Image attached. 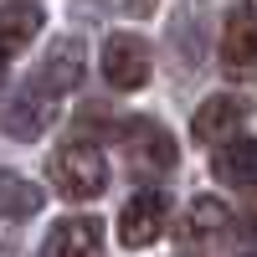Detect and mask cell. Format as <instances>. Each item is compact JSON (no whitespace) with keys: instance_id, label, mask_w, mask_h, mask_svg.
<instances>
[{"instance_id":"6da1fadb","label":"cell","mask_w":257,"mask_h":257,"mask_svg":"<svg viewBox=\"0 0 257 257\" xmlns=\"http://www.w3.org/2000/svg\"><path fill=\"white\" fill-rule=\"evenodd\" d=\"M52 180L62 185V196L93 201V196H103V185H108V160H103V149L88 144V139L62 144L52 155Z\"/></svg>"},{"instance_id":"7a4b0ae2","label":"cell","mask_w":257,"mask_h":257,"mask_svg":"<svg viewBox=\"0 0 257 257\" xmlns=\"http://www.w3.org/2000/svg\"><path fill=\"white\" fill-rule=\"evenodd\" d=\"M221 67L231 77H252L257 72V6L252 0H237L226 11L221 26Z\"/></svg>"},{"instance_id":"3957f363","label":"cell","mask_w":257,"mask_h":257,"mask_svg":"<svg viewBox=\"0 0 257 257\" xmlns=\"http://www.w3.org/2000/svg\"><path fill=\"white\" fill-rule=\"evenodd\" d=\"M103 77H108V88H118V93L144 88L149 82V47L139 36H128V31L108 36L103 41Z\"/></svg>"},{"instance_id":"277c9868","label":"cell","mask_w":257,"mask_h":257,"mask_svg":"<svg viewBox=\"0 0 257 257\" xmlns=\"http://www.w3.org/2000/svg\"><path fill=\"white\" fill-rule=\"evenodd\" d=\"M165 211H170V206H165L160 190H139V196L118 211V242H123V247H149V242H160Z\"/></svg>"},{"instance_id":"5b68a950","label":"cell","mask_w":257,"mask_h":257,"mask_svg":"<svg viewBox=\"0 0 257 257\" xmlns=\"http://www.w3.org/2000/svg\"><path fill=\"white\" fill-rule=\"evenodd\" d=\"M242 118H247V103H242V98L211 93L201 108H196V118H190V134H196L201 144H221V139H231V134L242 128Z\"/></svg>"},{"instance_id":"8992f818","label":"cell","mask_w":257,"mask_h":257,"mask_svg":"<svg viewBox=\"0 0 257 257\" xmlns=\"http://www.w3.org/2000/svg\"><path fill=\"white\" fill-rule=\"evenodd\" d=\"M98 247H103V226L93 216H72L52 226V237L41 242V257H98Z\"/></svg>"},{"instance_id":"52a82bcc","label":"cell","mask_w":257,"mask_h":257,"mask_svg":"<svg viewBox=\"0 0 257 257\" xmlns=\"http://www.w3.org/2000/svg\"><path fill=\"white\" fill-rule=\"evenodd\" d=\"M52 118H57V108H52L41 93H21V98H6V103H0V128L16 134V139H36Z\"/></svg>"},{"instance_id":"ba28073f","label":"cell","mask_w":257,"mask_h":257,"mask_svg":"<svg viewBox=\"0 0 257 257\" xmlns=\"http://www.w3.org/2000/svg\"><path fill=\"white\" fill-rule=\"evenodd\" d=\"M41 31V6L36 0H6L0 6V57H21V47Z\"/></svg>"},{"instance_id":"9c48e42d","label":"cell","mask_w":257,"mask_h":257,"mask_svg":"<svg viewBox=\"0 0 257 257\" xmlns=\"http://www.w3.org/2000/svg\"><path fill=\"white\" fill-rule=\"evenodd\" d=\"M211 170H216L221 185H237V190L257 185V139H221Z\"/></svg>"},{"instance_id":"30bf717a","label":"cell","mask_w":257,"mask_h":257,"mask_svg":"<svg viewBox=\"0 0 257 257\" xmlns=\"http://www.w3.org/2000/svg\"><path fill=\"white\" fill-rule=\"evenodd\" d=\"M123 144L134 149V160L155 165V170H170V165H175V139H170L155 118H134V123H123Z\"/></svg>"},{"instance_id":"8fae6325","label":"cell","mask_w":257,"mask_h":257,"mask_svg":"<svg viewBox=\"0 0 257 257\" xmlns=\"http://www.w3.org/2000/svg\"><path fill=\"white\" fill-rule=\"evenodd\" d=\"M82 62H88V52H82L77 36H62L57 47L47 52V62H41V88H77L82 82Z\"/></svg>"},{"instance_id":"7c38bea8","label":"cell","mask_w":257,"mask_h":257,"mask_svg":"<svg viewBox=\"0 0 257 257\" xmlns=\"http://www.w3.org/2000/svg\"><path fill=\"white\" fill-rule=\"evenodd\" d=\"M226 221H231V216H226V206H221V201H211V196H201V201H190L180 237H185L190 247H201V242H211V237H221Z\"/></svg>"},{"instance_id":"4fadbf2b","label":"cell","mask_w":257,"mask_h":257,"mask_svg":"<svg viewBox=\"0 0 257 257\" xmlns=\"http://www.w3.org/2000/svg\"><path fill=\"white\" fill-rule=\"evenodd\" d=\"M36 206H41V190H36V185L0 175V211H6V216H31Z\"/></svg>"}]
</instances>
